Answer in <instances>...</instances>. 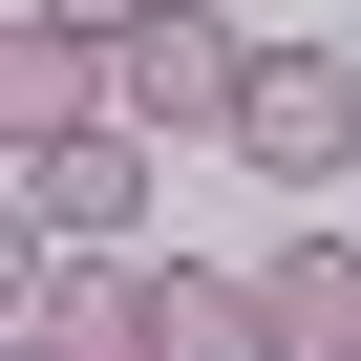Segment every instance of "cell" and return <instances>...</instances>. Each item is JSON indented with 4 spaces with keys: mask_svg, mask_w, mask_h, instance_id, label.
Returning <instances> with one entry per match:
<instances>
[{
    "mask_svg": "<svg viewBox=\"0 0 361 361\" xmlns=\"http://www.w3.org/2000/svg\"><path fill=\"white\" fill-rule=\"evenodd\" d=\"M0 361H43V340H0Z\"/></svg>",
    "mask_w": 361,
    "mask_h": 361,
    "instance_id": "cell-9",
    "label": "cell"
},
{
    "mask_svg": "<svg viewBox=\"0 0 361 361\" xmlns=\"http://www.w3.org/2000/svg\"><path fill=\"white\" fill-rule=\"evenodd\" d=\"M255 43H276V22H234V0H149V22L106 43V128H149V149H234Z\"/></svg>",
    "mask_w": 361,
    "mask_h": 361,
    "instance_id": "cell-1",
    "label": "cell"
},
{
    "mask_svg": "<svg viewBox=\"0 0 361 361\" xmlns=\"http://www.w3.org/2000/svg\"><path fill=\"white\" fill-rule=\"evenodd\" d=\"M22 340H43V361H149V340H170V276H149V255H43V276H22Z\"/></svg>",
    "mask_w": 361,
    "mask_h": 361,
    "instance_id": "cell-4",
    "label": "cell"
},
{
    "mask_svg": "<svg viewBox=\"0 0 361 361\" xmlns=\"http://www.w3.org/2000/svg\"><path fill=\"white\" fill-rule=\"evenodd\" d=\"M0 128H22V149L106 128V43H85V22H0Z\"/></svg>",
    "mask_w": 361,
    "mask_h": 361,
    "instance_id": "cell-6",
    "label": "cell"
},
{
    "mask_svg": "<svg viewBox=\"0 0 361 361\" xmlns=\"http://www.w3.org/2000/svg\"><path fill=\"white\" fill-rule=\"evenodd\" d=\"M0 213H22V255H128L149 234V128H64L0 170Z\"/></svg>",
    "mask_w": 361,
    "mask_h": 361,
    "instance_id": "cell-3",
    "label": "cell"
},
{
    "mask_svg": "<svg viewBox=\"0 0 361 361\" xmlns=\"http://www.w3.org/2000/svg\"><path fill=\"white\" fill-rule=\"evenodd\" d=\"M255 298H276V361H361V234H340V213H298V234L255 255Z\"/></svg>",
    "mask_w": 361,
    "mask_h": 361,
    "instance_id": "cell-5",
    "label": "cell"
},
{
    "mask_svg": "<svg viewBox=\"0 0 361 361\" xmlns=\"http://www.w3.org/2000/svg\"><path fill=\"white\" fill-rule=\"evenodd\" d=\"M149 361H276V298L255 276H170V340Z\"/></svg>",
    "mask_w": 361,
    "mask_h": 361,
    "instance_id": "cell-7",
    "label": "cell"
},
{
    "mask_svg": "<svg viewBox=\"0 0 361 361\" xmlns=\"http://www.w3.org/2000/svg\"><path fill=\"white\" fill-rule=\"evenodd\" d=\"M234 170H255V192H340V170H361V64H340V43H255Z\"/></svg>",
    "mask_w": 361,
    "mask_h": 361,
    "instance_id": "cell-2",
    "label": "cell"
},
{
    "mask_svg": "<svg viewBox=\"0 0 361 361\" xmlns=\"http://www.w3.org/2000/svg\"><path fill=\"white\" fill-rule=\"evenodd\" d=\"M22 22H85V43H128V22H149V0H22Z\"/></svg>",
    "mask_w": 361,
    "mask_h": 361,
    "instance_id": "cell-8",
    "label": "cell"
}]
</instances>
